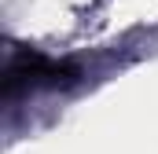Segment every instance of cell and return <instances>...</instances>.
Returning <instances> with one entry per match:
<instances>
[{
    "label": "cell",
    "mask_w": 158,
    "mask_h": 154,
    "mask_svg": "<svg viewBox=\"0 0 158 154\" xmlns=\"http://www.w3.org/2000/svg\"><path fill=\"white\" fill-rule=\"evenodd\" d=\"M74 66L44 59L37 51H15L4 66V95H19V92H33V88H55V84H70Z\"/></svg>",
    "instance_id": "cell-1"
}]
</instances>
